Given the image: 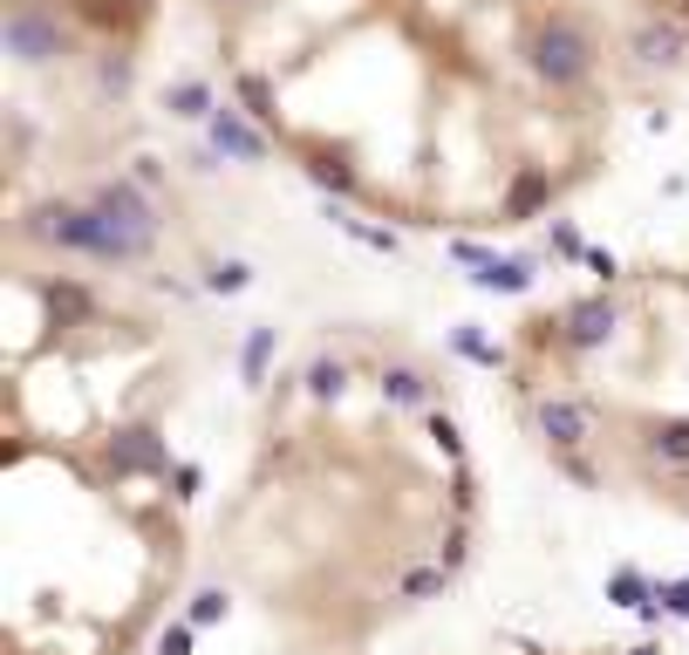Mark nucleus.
<instances>
[{
	"instance_id": "20e7f679",
	"label": "nucleus",
	"mask_w": 689,
	"mask_h": 655,
	"mask_svg": "<svg viewBox=\"0 0 689 655\" xmlns=\"http://www.w3.org/2000/svg\"><path fill=\"white\" fill-rule=\"evenodd\" d=\"M635 14L656 28L676 55H689V0H635Z\"/></svg>"
},
{
	"instance_id": "f257e3e1",
	"label": "nucleus",
	"mask_w": 689,
	"mask_h": 655,
	"mask_svg": "<svg viewBox=\"0 0 689 655\" xmlns=\"http://www.w3.org/2000/svg\"><path fill=\"white\" fill-rule=\"evenodd\" d=\"M239 116L342 205L519 232L607 157L587 0H198Z\"/></svg>"
},
{
	"instance_id": "f03ea898",
	"label": "nucleus",
	"mask_w": 689,
	"mask_h": 655,
	"mask_svg": "<svg viewBox=\"0 0 689 655\" xmlns=\"http://www.w3.org/2000/svg\"><path fill=\"white\" fill-rule=\"evenodd\" d=\"M499 368L566 478L689 519V267H628L533 308Z\"/></svg>"
},
{
	"instance_id": "7ed1b4c3",
	"label": "nucleus",
	"mask_w": 689,
	"mask_h": 655,
	"mask_svg": "<svg viewBox=\"0 0 689 655\" xmlns=\"http://www.w3.org/2000/svg\"><path fill=\"white\" fill-rule=\"evenodd\" d=\"M157 0H14V49L28 69H83L116 75L144 49Z\"/></svg>"
}]
</instances>
